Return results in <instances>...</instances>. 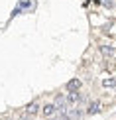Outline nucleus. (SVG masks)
Wrapping results in <instances>:
<instances>
[{
	"label": "nucleus",
	"instance_id": "f257e3e1",
	"mask_svg": "<svg viewBox=\"0 0 116 120\" xmlns=\"http://www.w3.org/2000/svg\"><path fill=\"white\" fill-rule=\"evenodd\" d=\"M53 104L57 106V110H59V112H67V98H65L63 94H57Z\"/></svg>",
	"mask_w": 116,
	"mask_h": 120
},
{
	"label": "nucleus",
	"instance_id": "f03ea898",
	"mask_svg": "<svg viewBox=\"0 0 116 120\" xmlns=\"http://www.w3.org/2000/svg\"><path fill=\"white\" fill-rule=\"evenodd\" d=\"M79 89H81V81L79 79H71V81L67 83V91L69 93H77Z\"/></svg>",
	"mask_w": 116,
	"mask_h": 120
},
{
	"label": "nucleus",
	"instance_id": "7ed1b4c3",
	"mask_svg": "<svg viewBox=\"0 0 116 120\" xmlns=\"http://www.w3.org/2000/svg\"><path fill=\"white\" fill-rule=\"evenodd\" d=\"M41 112L45 114V116H55V112H57V106H55V104H45V106L41 108Z\"/></svg>",
	"mask_w": 116,
	"mask_h": 120
},
{
	"label": "nucleus",
	"instance_id": "20e7f679",
	"mask_svg": "<svg viewBox=\"0 0 116 120\" xmlns=\"http://www.w3.org/2000/svg\"><path fill=\"white\" fill-rule=\"evenodd\" d=\"M100 53L104 57H112L114 55V47L112 45H100Z\"/></svg>",
	"mask_w": 116,
	"mask_h": 120
},
{
	"label": "nucleus",
	"instance_id": "39448f33",
	"mask_svg": "<svg viewBox=\"0 0 116 120\" xmlns=\"http://www.w3.org/2000/svg\"><path fill=\"white\" fill-rule=\"evenodd\" d=\"M87 112H89V114H97V112H100V102H98V101L90 102L89 108H87Z\"/></svg>",
	"mask_w": 116,
	"mask_h": 120
},
{
	"label": "nucleus",
	"instance_id": "423d86ee",
	"mask_svg": "<svg viewBox=\"0 0 116 120\" xmlns=\"http://www.w3.org/2000/svg\"><path fill=\"white\" fill-rule=\"evenodd\" d=\"M39 110V106H37V102H32V104H28V108H26V114L28 116H34Z\"/></svg>",
	"mask_w": 116,
	"mask_h": 120
},
{
	"label": "nucleus",
	"instance_id": "0eeeda50",
	"mask_svg": "<svg viewBox=\"0 0 116 120\" xmlns=\"http://www.w3.org/2000/svg\"><path fill=\"white\" fill-rule=\"evenodd\" d=\"M79 93H69L67 94V102H71V104H75V102H79Z\"/></svg>",
	"mask_w": 116,
	"mask_h": 120
},
{
	"label": "nucleus",
	"instance_id": "6e6552de",
	"mask_svg": "<svg viewBox=\"0 0 116 120\" xmlns=\"http://www.w3.org/2000/svg\"><path fill=\"white\" fill-rule=\"evenodd\" d=\"M102 85H104V87H116V81H114V79H104V81H102Z\"/></svg>",
	"mask_w": 116,
	"mask_h": 120
},
{
	"label": "nucleus",
	"instance_id": "1a4fd4ad",
	"mask_svg": "<svg viewBox=\"0 0 116 120\" xmlns=\"http://www.w3.org/2000/svg\"><path fill=\"white\" fill-rule=\"evenodd\" d=\"M102 4H104L106 8H112V0H102Z\"/></svg>",
	"mask_w": 116,
	"mask_h": 120
},
{
	"label": "nucleus",
	"instance_id": "9d476101",
	"mask_svg": "<svg viewBox=\"0 0 116 120\" xmlns=\"http://www.w3.org/2000/svg\"><path fill=\"white\" fill-rule=\"evenodd\" d=\"M22 120H28V114H26V116H22Z\"/></svg>",
	"mask_w": 116,
	"mask_h": 120
}]
</instances>
